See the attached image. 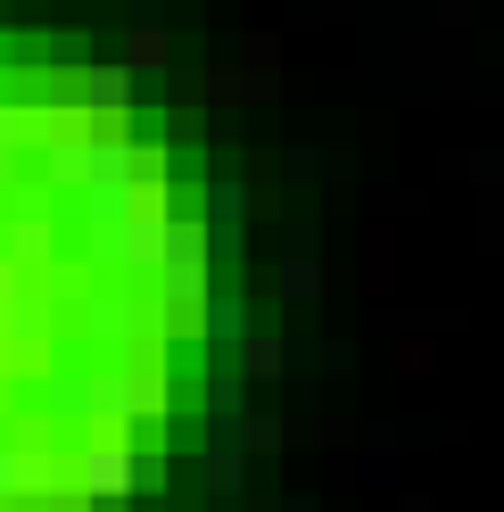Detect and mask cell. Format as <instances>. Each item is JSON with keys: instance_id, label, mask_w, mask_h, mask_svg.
<instances>
[{"instance_id": "obj_1", "label": "cell", "mask_w": 504, "mask_h": 512, "mask_svg": "<svg viewBox=\"0 0 504 512\" xmlns=\"http://www.w3.org/2000/svg\"><path fill=\"white\" fill-rule=\"evenodd\" d=\"M207 273H215L207 223L199 215H174V248H166V265H157V314H166V331H191L199 323V306L215 298Z\"/></svg>"}, {"instance_id": "obj_2", "label": "cell", "mask_w": 504, "mask_h": 512, "mask_svg": "<svg viewBox=\"0 0 504 512\" xmlns=\"http://www.w3.org/2000/svg\"><path fill=\"white\" fill-rule=\"evenodd\" d=\"M166 372L157 364H108V372H91V422H116V430H149V422H166Z\"/></svg>"}, {"instance_id": "obj_3", "label": "cell", "mask_w": 504, "mask_h": 512, "mask_svg": "<svg viewBox=\"0 0 504 512\" xmlns=\"http://www.w3.org/2000/svg\"><path fill=\"white\" fill-rule=\"evenodd\" d=\"M83 339L149 347V339H166V314H157V298H133V290H91L83 298Z\"/></svg>"}, {"instance_id": "obj_4", "label": "cell", "mask_w": 504, "mask_h": 512, "mask_svg": "<svg viewBox=\"0 0 504 512\" xmlns=\"http://www.w3.org/2000/svg\"><path fill=\"white\" fill-rule=\"evenodd\" d=\"M91 124L100 116H34V157H42V190H83V149H91Z\"/></svg>"}, {"instance_id": "obj_5", "label": "cell", "mask_w": 504, "mask_h": 512, "mask_svg": "<svg viewBox=\"0 0 504 512\" xmlns=\"http://www.w3.org/2000/svg\"><path fill=\"white\" fill-rule=\"evenodd\" d=\"M166 248H174V207L166 199H141L133 215H124V232H116V273H157Z\"/></svg>"}, {"instance_id": "obj_6", "label": "cell", "mask_w": 504, "mask_h": 512, "mask_svg": "<svg viewBox=\"0 0 504 512\" xmlns=\"http://www.w3.org/2000/svg\"><path fill=\"white\" fill-rule=\"evenodd\" d=\"M50 248H58V207H50V190H25L9 215V256L17 265H50Z\"/></svg>"}, {"instance_id": "obj_7", "label": "cell", "mask_w": 504, "mask_h": 512, "mask_svg": "<svg viewBox=\"0 0 504 512\" xmlns=\"http://www.w3.org/2000/svg\"><path fill=\"white\" fill-rule=\"evenodd\" d=\"M141 100V75L133 67H116V58H100V67H83V116H100V124H124Z\"/></svg>"}, {"instance_id": "obj_8", "label": "cell", "mask_w": 504, "mask_h": 512, "mask_svg": "<svg viewBox=\"0 0 504 512\" xmlns=\"http://www.w3.org/2000/svg\"><path fill=\"white\" fill-rule=\"evenodd\" d=\"M240 215H248L240 182H207V207H199V223H207V240H215V265L248 256V248H240Z\"/></svg>"}, {"instance_id": "obj_9", "label": "cell", "mask_w": 504, "mask_h": 512, "mask_svg": "<svg viewBox=\"0 0 504 512\" xmlns=\"http://www.w3.org/2000/svg\"><path fill=\"white\" fill-rule=\"evenodd\" d=\"M191 339H215V347H240V339H248V298H224V290H215V298L199 306V323H191Z\"/></svg>"}, {"instance_id": "obj_10", "label": "cell", "mask_w": 504, "mask_h": 512, "mask_svg": "<svg viewBox=\"0 0 504 512\" xmlns=\"http://www.w3.org/2000/svg\"><path fill=\"white\" fill-rule=\"evenodd\" d=\"M25 149H34V108H0V190H17Z\"/></svg>"}, {"instance_id": "obj_11", "label": "cell", "mask_w": 504, "mask_h": 512, "mask_svg": "<svg viewBox=\"0 0 504 512\" xmlns=\"http://www.w3.org/2000/svg\"><path fill=\"white\" fill-rule=\"evenodd\" d=\"M199 479H207V496H240V479H248V446H240V438H224V446H207V463H199Z\"/></svg>"}, {"instance_id": "obj_12", "label": "cell", "mask_w": 504, "mask_h": 512, "mask_svg": "<svg viewBox=\"0 0 504 512\" xmlns=\"http://www.w3.org/2000/svg\"><path fill=\"white\" fill-rule=\"evenodd\" d=\"M314 281H323V265H314V240L298 232L290 240V265H281V298H314Z\"/></svg>"}, {"instance_id": "obj_13", "label": "cell", "mask_w": 504, "mask_h": 512, "mask_svg": "<svg viewBox=\"0 0 504 512\" xmlns=\"http://www.w3.org/2000/svg\"><path fill=\"white\" fill-rule=\"evenodd\" d=\"M281 364H290V347H281L273 331H257V339H240V372H248V380H273Z\"/></svg>"}, {"instance_id": "obj_14", "label": "cell", "mask_w": 504, "mask_h": 512, "mask_svg": "<svg viewBox=\"0 0 504 512\" xmlns=\"http://www.w3.org/2000/svg\"><path fill=\"white\" fill-rule=\"evenodd\" d=\"M25 504V446H0V512Z\"/></svg>"}, {"instance_id": "obj_15", "label": "cell", "mask_w": 504, "mask_h": 512, "mask_svg": "<svg viewBox=\"0 0 504 512\" xmlns=\"http://www.w3.org/2000/svg\"><path fill=\"white\" fill-rule=\"evenodd\" d=\"M240 380L248 372H215L207 380V413H215V422H240Z\"/></svg>"}, {"instance_id": "obj_16", "label": "cell", "mask_w": 504, "mask_h": 512, "mask_svg": "<svg viewBox=\"0 0 504 512\" xmlns=\"http://www.w3.org/2000/svg\"><path fill=\"white\" fill-rule=\"evenodd\" d=\"M157 58H166V34H157V25H133V67L157 75Z\"/></svg>"}, {"instance_id": "obj_17", "label": "cell", "mask_w": 504, "mask_h": 512, "mask_svg": "<svg viewBox=\"0 0 504 512\" xmlns=\"http://www.w3.org/2000/svg\"><path fill=\"white\" fill-rule=\"evenodd\" d=\"M240 446H248V455H273V446H281V422H273V413H257V422L240 430Z\"/></svg>"}, {"instance_id": "obj_18", "label": "cell", "mask_w": 504, "mask_h": 512, "mask_svg": "<svg viewBox=\"0 0 504 512\" xmlns=\"http://www.w3.org/2000/svg\"><path fill=\"white\" fill-rule=\"evenodd\" d=\"M25 298V265H17V256H0V314H9Z\"/></svg>"}, {"instance_id": "obj_19", "label": "cell", "mask_w": 504, "mask_h": 512, "mask_svg": "<svg viewBox=\"0 0 504 512\" xmlns=\"http://www.w3.org/2000/svg\"><path fill=\"white\" fill-rule=\"evenodd\" d=\"M166 488V455H157V446H141V496H157Z\"/></svg>"}]
</instances>
